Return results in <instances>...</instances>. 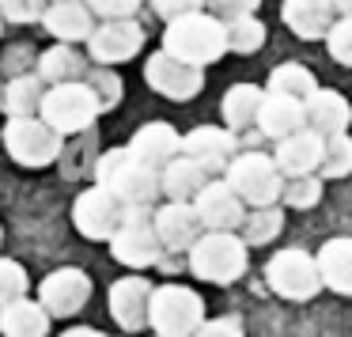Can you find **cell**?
<instances>
[{
  "instance_id": "19",
  "label": "cell",
  "mask_w": 352,
  "mask_h": 337,
  "mask_svg": "<svg viewBox=\"0 0 352 337\" xmlns=\"http://www.w3.org/2000/svg\"><path fill=\"white\" fill-rule=\"evenodd\" d=\"M42 27L54 34L57 42L72 46V42H87L95 34V12L84 0H54L42 16Z\"/></svg>"
},
{
  "instance_id": "3",
  "label": "cell",
  "mask_w": 352,
  "mask_h": 337,
  "mask_svg": "<svg viewBox=\"0 0 352 337\" xmlns=\"http://www.w3.org/2000/svg\"><path fill=\"white\" fill-rule=\"evenodd\" d=\"M148 326L155 337H193L205 326V299L182 284H160L148 303Z\"/></svg>"
},
{
  "instance_id": "9",
  "label": "cell",
  "mask_w": 352,
  "mask_h": 337,
  "mask_svg": "<svg viewBox=\"0 0 352 337\" xmlns=\"http://www.w3.org/2000/svg\"><path fill=\"white\" fill-rule=\"evenodd\" d=\"M122 220H125V205L107 186H87L76 197V205H72V224L91 243H110L118 235V228H122Z\"/></svg>"
},
{
  "instance_id": "16",
  "label": "cell",
  "mask_w": 352,
  "mask_h": 337,
  "mask_svg": "<svg viewBox=\"0 0 352 337\" xmlns=\"http://www.w3.org/2000/svg\"><path fill=\"white\" fill-rule=\"evenodd\" d=\"M125 148H129V155L137 163H144V167H152V171H163L167 163H175L178 155H182V137H178V129L167 122H148L133 133V140Z\"/></svg>"
},
{
  "instance_id": "4",
  "label": "cell",
  "mask_w": 352,
  "mask_h": 337,
  "mask_svg": "<svg viewBox=\"0 0 352 337\" xmlns=\"http://www.w3.org/2000/svg\"><path fill=\"white\" fill-rule=\"evenodd\" d=\"M190 273L208 284H231L246 273V243L235 231H205L190 246Z\"/></svg>"
},
{
  "instance_id": "12",
  "label": "cell",
  "mask_w": 352,
  "mask_h": 337,
  "mask_svg": "<svg viewBox=\"0 0 352 337\" xmlns=\"http://www.w3.org/2000/svg\"><path fill=\"white\" fill-rule=\"evenodd\" d=\"M91 299V276L76 265H61L38 284V303L46 307L50 318H69V314L84 311Z\"/></svg>"
},
{
  "instance_id": "6",
  "label": "cell",
  "mask_w": 352,
  "mask_h": 337,
  "mask_svg": "<svg viewBox=\"0 0 352 337\" xmlns=\"http://www.w3.org/2000/svg\"><path fill=\"white\" fill-rule=\"evenodd\" d=\"M4 152L19 167L42 171V167L61 160L65 137L57 129H50L42 118H8V125H4Z\"/></svg>"
},
{
  "instance_id": "45",
  "label": "cell",
  "mask_w": 352,
  "mask_h": 337,
  "mask_svg": "<svg viewBox=\"0 0 352 337\" xmlns=\"http://www.w3.org/2000/svg\"><path fill=\"white\" fill-rule=\"evenodd\" d=\"M0 107H4V84H0Z\"/></svg>"
},
{
  "instance_id": "42",
  "label": "cell",
  "mask_w": 352,
  "mask_h": 337,
  "mask_svg": "<svg viewBox=\"0 0 352 337\" xmlns=\"http://www.w3.org/2000/svg\"><path fill=\"white\" fill-rule=\"evenodd\" d=\"M193 337H243V326L235 318H216V322H205Z\"/></svg>"
},
{
  "instance_id": "7",
  "label": "cell",
  "mask_w": 352,
  "mask_h": 337,
  "mask_svg": "<svg viewBox=\"0 0 352 337\" xmlns=\"http://www.w3.org/2000/svg\"><path fill=\"white\" fill-rule=\"evenodd\" d=\"M99 114H102L99 99H95V91L84 80H80V84L46 87V99H42V110H38L42 122H46L50 129H57L61 137H69V133H87Z\"/></svg>"
},
{
  "instance_id": "17",
  "label": "cell",
  "mask_w": 352,
  "mask_h": 337,
  "mask_svg": "<svg viewBox=\"0 0 352 337\" xmlns=\"http://www.w3.org/2000/svg\"><path fill=\"white\" fill-rule=\"evenodd\" d=\"M152 284L144 276H122V281L110 284V318L125 329V334H137L148 326V303H152Z\"/></svg>"
},
{
  "instance_id": "39",
  "label": "cell",
  "mask_w": 352,
  "mask_h": 337,
  "mask_svg": "<svg viewBox=\"0 0 352 337\" xmlns=\"http://www.w3.org/2000/svg\"><path fill=\"white\" fill-rule=\"evenodd\" d=\"M84 4L107 23V19H133V12H137L144 0H84Z\"/></svg>"
},
{
  "instance_id": "36",
  "label": "cell",
  "mask_w": 352,
  "mask_h": 337,
  "mask_svg": "<svg viewBox=\"0 0 352 337\" xmlns=\"http://www.w3.org/2000/svg\"><path fill=\"white\" fill-rule=\"evenodd\" d=\"M280 197L288 201V208H311V205H318V201H322V178L318 175L288 178Z\"/></svg>"
},
{
  "instance_id": "21",
  "label": "cell",
  "mask_w": 352,
  "mask_h": 337,
  "mask_svg": "<svg viewBox=\"0 0 352 337\" xmlns=\"http://www.w3.org/2000/svg\"><path fill=\"white\" fill-rule=\"evenodd\" d=\"M322 148H326V140H322L318 133L303 129V133H296V137L280 140L273 160H276V167H280L284 178H303V175H314V171L322 167Z\"/></svg>"
},
{
  "instance_id": "22",
  "label": "cell",
  "mask_w": 352,
  "mask_h": 337,
  "mask_svg": "<svg viewBox=\"0 0 352 337\" xmlns=\"http://www.w3.org/2000/svg\"><path fill=\"white\" fill-rule=\"evenodd\" d=\"M280 19L299 39H326L337 23V8L333 0H284Z\"/></svg>"
},
{
  "instance_id": "37",
  "label": "cell",
  "mask_w": 352,
  "mask_h": 337,
  "mask_svg": "<svg viewBox=\"0 0 352 337\" xmlns=\"http://www.w3.org/2000/svg\"><path fill=\"white\" fill-rule=\"evenodd\" d=\"M46 0H0V19L4 23H42L46 16Z\"/></svg>"
},
{
  "instance_id": "26",
  "label": "cell",
  "mask_w": 352,
  "mask_h": 337,
  "mask_svg": "<svg viewBox=\"0 0 352 337\" xmlns=\"http://www.w3.org/2000/svg\"><path fill=\"white\" fill-rule=\"evenodd\" d=\"M0 334L4 337H50V314L38 299H16L0 307Z\"/></svg>"
},
{
  "instance_id": "35",
  "label": "cell",
  "mask_w": 352,
  "mask_h": 337,
  "mask_svg": "<svg viewBox=\"0 0 352 337\" xmlns=\"http://www.w3.org/2000/svg\"><path fill=\"white\" fill-rule=\"evenodd\" d=\"M31 281H27V269L12 258H0V307L16 303V299L27 296Z\"/></svg>"
},
{
  "instance_id": "38",
  "label": "cell",
  "mask_w": 352,
  "mask_h": 337,
  "mask_svg": "<svg viewBox=\"0 0 352 337\" xmlns=\"http://www.w3.org/2000/svg\"><path fill=\"white\" fill-rule=\"evenodd\" d=\"M326 46H329V57L344 69H352V19H337L333 31L326 34Z\"/></svg>"
},
{
  "instance_id": "41",
  "label": "cell",
  "mask_w": 352,
  "mask_h": 337,
  "mask_svg": "<svg viewBox=\"0 0 352 337\" xmlns=\"http://www.w3.org/2000/svg\"><path fill=\"white\" fill-rule=\"evenodd\" d=\"M152 12L163 23H175V19H182V16L205 12V0H152Z\"/></svg>"
},
{
  "instance_id": "46",
  "label": "cell",
  "mask_w": 352,
  "mask_h": 337,
  "mask_svg": "<svg viewBox=\"0 0 352 337\" xmlns=\"http://www.w3.org/2000/svg\"><path fill=\"white\" fill-rule=\"evenodd\" d=\"M0 243H4V228H0Z\"/></svg>"
},
{
  "instance_id": "13",
  "label": "cell",
  "mask_w": 352,
  "mask_h": 337,
  "mask_svg": "<svg viewBox=\"0 0 352 337\" xmlns=\"http://www.w3.org/2000/svg\"><path fill=\"white\" fill-rule=\"evenodd\" d=\"M144 46V27L137 19H107V23L95 27V34L87 39V54L95 65H122L133 61Z\"/></svg>"
},
{
  "instance_id": "47",
  "label": "cell",
  "mask_w": 352,
  "mask_h": 337,
  "mask_svg": "<svg viewBox=\"0 0 352 337\" xmlns=\"http://www.w3.org/2000/svg\"><path fill=\"white\" fill-rule=\"evenodd\" d=\"M0 31H4V19H0Z\"/></svg>"
},
{
  "instance_id": "18",
  "label": "cell",
  "mask_w": 352,
  "mask_h": 337,
  "mask_svg": "<svg viewBox=\"0 0 352 337\" xmlns=\"http://www.w3.org/2000/svg\"><path fill=\"white\" fill-rule=\"evenodd\" d=\"M201 220L197 208L186 205V201H167V205L155 208V235H160L163 250H190L201 239Z\"/></svg>"
},
{
  "instance_id": "32",
  "label": "cell",
  "mask_w": 352,
  "mask_h": 337,
  "mask_svg": "<svg viewBox=\"0 0 352 337\" xmlns=\"http://www.w3.org/2000/svg\"><path fill=\"white\" fill-rule=\"evenodd\" d=\"M280 228H284V216H280L276 205L254 208V213L243 220V243L246 246H261V243H269V239L280 235Z\"/></svg>"
},
{
  "instance_id": "40",
  "label": "cell",
  "mask_w": 352,
  "mask_h": 337,
  "mask_svg": "<svg viewBox=\"0 0 352 337\" xmlns=\"http://www.w3.org/2000/svg\"><path fill=\"white\" fill-rule=\"evenodd\" d=\"M258 4H261V0H205L208 16L223 19V23H228V19H239V16H254Z\"/></svg>"
},
{
  "instance_id": "5",
  "label": "cell",
  "mask_w": 352,
  "mask_h": 337,
  "mask_svg": "<svg viewBox=\"0 0 352 337\" xmlns=\"http://www.w3.org/2000/svg\"><path fill=\"white\" fill-rule=\"evenodd\" d=\"M223 182L235 190V197L250 208H269L280 201L284 193V175L276 167L273 155H261V152H243L228 163V178Z\"/></svg>"
},
{
  "instance_id": "44",
  "label": "cell",
  "mask_w": 352,
  "mask_h": 337,
  "mask_svg": "<svg viewBox=\"0 0 352 337\" xmlns=\"http://www.w3.org/2000/svg\"><path fill=\"white\" fill-rule=\"evenodd\" d=\"M333 8L341 19H352V0H333Z\"/></svg>"
},
{
  "instance_id": "29",
  "label": "cell",
  "mask_w": 352,
  "mask_h": 337,
  "mask_svg": "<svg viewBox=\"0 0 352 337\" xmlns=\"http://www.w3.org/2000/svg\"><path fill=\"white\" fill-rule=\"evenodd\" d=\"M42 99H46V84L38 80V72H23V76L4 84V114L8 118H38Z\"/></svg>"
},
{
  "instance_id": "11",
  "label": "cell",
  "mask_w": 352,
  "mask_h": 337,
  "mask_svg": "<svg viewBox=\"0 0 352 337\" xmlns=\"http://www.w3.org/2000/svg\"><path fill=\"white\" fill-rule=\"evenodd\" d=\"M144 80H148V87H152L155 95L175 99V102L197 99L201 87H205V72H201L197 65L178 61V57L167 54V50H155V54L144 61Z\"/></svg>"
},
{
  "instance_id": "33",
  "label": "cell",
  "mask_w": 352,
  "mask_h": 337,
  "mask_svg": "<svg viewBox=\"0 0 352 337\" xmlns=\"http://www.w3.org/2000/svg\"><path fill=\"white\" fill-rule=\"evenodd\" d=\"M318 175L322 178H344V175H352V137H349V133H337V137L326 140Z\"/></svg>"
},
{
  "instance_id": "23",
  "label": "cell",
  "mask_w": 352,
  "mask_h": 337,
  "mask_svg": "<svg viewBox=\"0 0 352 337\" xmlns=\"http://www.w3.org/2000/svg\"><path fill=\"white\" fill-rule=\"evenodd\" d=\"M349 122H352V107L341 91H333V87H318V91L307 99V125H311V133H318L322 140L344 133Z\"/></svg>"
},
{
  "instance_id": "34",
  "label": "cell",
  "mask_w": 352,
  "mask_h": 337,
  "mask_svg": "<svg viewBox=\"0 0 352 337\" xmlns=\"http://www.w3.org/2000/svg\"><path fill=\"white\" fill-rule=\"evenodd\" d=\"M84 84L95 91V99H99V110H114L118 102H122V76L118 72H110L107 65H91L84 76Z\"/></svg>"
},
{
  "instance_id": "1",
  "label": "cell",
  "mask_w": 352,
  "mask_h": 337,
  "mask_svg": "<svg viewBox=\"0 0 352 337\" xmlns=\"http://www.w3.org/2000/svg\"><path fill=\"white\" fill-rule=\"evenodd\" d=\"M95 186H107L125 208H155L163 197L160 171L144 167L129 155V148H110L95 163Z\"/></svg>"
},
{
  "instance_id": "10",
  "label": "cell",
  "mask_w": 352,
  "mask_h": 337,
  "mask_svg": "<svg viewBox=\"0 0 352 337\" xmlns=\"http://www.w3.org/2000/svg\"><path fill=\"white\" fill-rule=\"evenodd\" d=\"M265 281L276 296L284 299H311L314 292L322 288V273H318V261L311 258L307 250H280L273 261L265 265Z\"/></svg>"
},
{
  "instance_id": "2",
  "label": "cell",
  "mask_w": 352,
  "mask_h": 337,
  "mask_svg": "<svg viewBox=\"0 0 352 337\" xmlns=\"http://www.w3.org/2000/svg\"><path fill=\"white\" fill-rule=\"evenodd\" d=\"M163 50L175 54L178 61L205 69V65L220 61L228 54V27H223V19L208 16V12H193V16H182L175 23H167Z\"/></svg>"
},
{
  "instance_id": "27",
  "label": "cell",
  "mask_w": 352,
  "mask_h": 337,
  "mask_svg": "<svg viewBox=\"0 0 352 337\" xmlns=\"http://www.w3.org/2000/svg\"><path fill=\"white\" fill-rule=\"evenodd\" d=\"M318 273H322L326 288L341 292V296H352V239L349 235L329 239L318 250Z\"/></svg>"
},
{
  "instance_id": "20",
  "label": "cell",
  "mask_w": 352,
  "mask_h": 337,
  "mask_svg": "<svg viewBox=\"0 0 352 337\" xmlns=\"http://www.w3.org/2000/svg\"><path fill=\"white\" fill-rule=\"evenodd\" d=\"M258 129H261V137L276 140V144L296 137V133H303L307 129V102L265 91V102H261V114H258Z\"/></svg>"
},
{
  "instance_id": "8",
  "label": "cell",
  "mask_w": 352,
  "mask_h": 337,
  "mask_svg": "<svg viewBox=\"0 0 352 337\" xmlns=\"http://www.w3.org/2000/svg\"><path fill=\"white\" fill-rule=\"evenodd\" d=\"M110 254L129 269H148L160 261L163 243L155 235V213L152 208H125V220L118 235L110 239Z\"/></svg>"
},
{
  "instance_id": "30",
  "label": "cell",
  "mask_w": 352,
  "mask_h": 337,
  "mask_svg": "<svg viewBox=\"0 0 352 337\" xmlns=\"http://www.w3.org/2000/svg\"><path fill=\"white\" fill-rule=\"evenodd\" d=\"M265 91L269 95H284V99L307 102L314 91H318V84H314V76L303 69V65L284 61V65H276V69L269 72V87H265Z\"/></svg>"
},
{
  "instance_id": "48",
  "label": "cell",
  "mask_w": 352,
  "mask_h": 337,
  "mask_svg": "<svg viewBox=\"0 0 352 337\" xmlns=\"http://www.w3.org/2000/svg\"><path fill=\"white\" fill-rule=\"evenodd\" d=\"M50 4H54V0H50Z\"/></svg>"
},
{
  "instance_id": "24",
  "label": "cell",
  "mask_w": 352,
  "mask_h": 337,
  "mask_svg": "<svg viewBox=\"0 0 352 337\" xmlns=\"http://www.w3.org/2000/svg\"><path fill=\"white\" fill-rule=\"evenodd\" d=\"M160 182H163V197L167 201H186V205H193V197L212 182V175H208L197 160L178 155L175 163H167V167L160 171Z\"/></svg>"
},
{
  "instance_id": "28",
  "label": "cell",
  "mask_w": 352,
  "mask_h": 337,
  "mask_svg": "<svg viewBox=\"0 0 352 337\" xmlns=\"http://www.w3.org/2000/svg\"><path fill=\"white\" fill-rule=\"evenodd\" d=\"M261 102H265V91H261V87H254V84H235V87H228V95H223V102H220L228 129L239 133V129H250V125H258Z\"/></svg>"
},
{
  "instance_id": "43",
  "label": "cell",
  "mask_w": 352,
  "mask_h": 337,
  "mask_svg": "<svg viewBox=\"0 0 352 337\" xmlns=\"http://www.w3.org/2000/svg\"><path fill=\"white\" fill-rule=\"evenodd\" d=\"M61 337H102V334L95 326H72V329H65Z\"/></svg>"
},
{
  "instance_id": "25",
  "label": "cell",
  "mask_w": 352,
  "mask_h": 337,
  "mask_svg": "<svg viewBox=\"0 0 352 337\" xmlns=\"http://www.w3.org/2000/svg\"><path fill=\"white\" fill-rule=\"evenodd\" d=\"M87 69L91 65L80 57V50L65 46V42H57V46H50L46 54L38 57V80L46 87H57V84H80V80L87 76Z\"/></svg>"
},
{
  "instance_id": "14",
  "label": "cell",
  "mask_w": 352,
  "mask_h": 337,
  "mask_svg": "<svg viewBox=\"0 0 352 337\" xmlns=\"http://www.w3.org/2000/svg\"><path fill=\"white\" fill-rule=\"evenodd\" d=\"M193 208H197V220L205 231H235L246 220V205L235 197L228 182H216V178L193 197Z\"/></svg>"
},
{
  "instance_id": "15",
  "label": "cell",
  "mask_w": 352,
  "mask_h": 337,
  "mask_svg": "<svg viewBox=\"0 0 352 337\" xmlns=\"http://www.w3.org/2000/svg\"><path fill=\"white\" fill-rule=\"evenodd\" d=\"M235 133L231 129H220V125H197V129H190L182 137V155H190V160H197L201 167L208 171V175H216V171H228V163L235 160Z\"/></svg>"
},
{
  "instance_id": "31",
  "label": "cell",
  "mask_w": 352,
  "mask_h": 337,
  "mask_svg": "<svg viewBox=\"0 0 352 337\" xmlns=\"http://www.w3.org/2000/svg\"><path fill=\"white\" fill-rule=\"evenodd\" d=\"M228 50L231 54H258L265 46V23L258 16H239L228 19Z\"/></svg>"
}]
</instances>
